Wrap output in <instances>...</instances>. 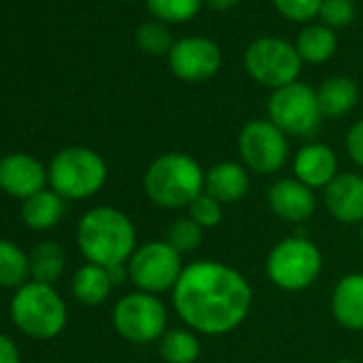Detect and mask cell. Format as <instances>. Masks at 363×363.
Masks as SVG:
<instances>
[{"label":"cell","mask_w":363,"mask_h":363,"mask_svg":"<svg viewBox=\"0 0 363 363\" xmlns=\"http://www.w3.org/2000/svg\"><path fill=\"white\" fill-rule=\"evenodd\" d=\"M171 295L179 320L203 335L235 331L252 308L250 282L242 272L220 261L186 265Z\"/></svg>","instance_id":"cell-1"},{"label":"cell","mask_w":363,"mask_h":363,"mask_svg":"<svg viewBox=\"0 0 363 363\" xmlns=\"http://www.w3.org/2000/svg\"><path fill=\"white\" fill-rule=\"evenodd\" d=\"M77 244L88 263L101 267L126 265L137 250V231L124 212L101 206L82 216Z\"/></svg>","instance_id":"cell-2"},{"label":"cell","mask_w":363,"mask_h":363,"mask_svg":"<svg viewBox=\"0 0 363 363\" xmlns=\"http://www.w3.org/2000/svg\"><path fill=\"white\" fill-rule=\"evenodd\" d=\"M143 189L147 199L162 210L189 208L206 193V171L191 154L167 152L150 162Z\"/></svg>","instance_id":"cell-3"},{"label":"cell","mask_w":363,"mask_h":363,"mask_svg":"<svg viewBox=\"0 0 363 363\" xmlns=\"http://www.w3.org/2000/svg\"><path fill=\"white\" fill-rule=\"evenodd\" d=\"M13 323L30 337H56L67 325V306L52 284L28 282L11 299Z\"/></svg>","instance_id":"cell-4"},{"label":"cell","mask_w":363,"mask_h":363,"mask_svg":"<svg viewBox=\"0 0 363 363\" xmlns=\"http://www.w3.org/2000/svg\"><path fill=\"white\" fill-rule=\"evenodd\" d=\"M52 189L62 199L94 197L107 182V164L103 156L90 147H67L52 158Z\"/></svg>","instance_id":"cell-5"},{"label":"cell","mask_w":363,"mask_h":363,"mask_svg":"<svg viewBox=\"0 0 363 363\" xmlns=\"http://www.w3.org/2000/svg\"><path fill=\"white\" fill-rule=\"evenodd\" d=\"M323 269V255L310 238L291 235L278 242L265 261L272 284L282 291H303L314 284Z\"/></svg>","instance_id":"cell-6"},{"label":"cell","mask_w":363,"mask_h":363,"mask_svg":"<svg viewBox=\"0 0 363 363\" xmlns=\"http://www.w3.org/2000/svg\"><path fill=\"white\" fill-rule=\"evenodd\" d=\"M244 65L248 75L259 86L272 90L299 82V73L303 67L295 43L280 37L255 39L244 54Z\"/></svg>","instance_id":"cell-7"},{"label":"cell","mask_w":363,"mask_h":363,"mask_svg":"<svg viewBox=\"0 0 363 363\" xmlns=\"http://www.w3.org/2000/svg\"><path fill=\"white\" fill-rule=\"evenodd\" d=\"M267 120H272L284 135H316L323 122L316 90H312L303 82H295L284 88L272 90V96L267 101Z\"/></svg>","instance_id":"cell-8"},{"label":"cell","mask_w":363,"mask_h":363,"mask_svg":"<svg viewBox=\"0 0 363 363\" xmlns=\"http://www.w3.org/2000/svg\"><path fill=\"white\" fill-rule=\"evenodd\" d=\"M128 280L141 291L150 295L173 291L177 284L184 265L182 255L175 252L164 240L162 242H145L141 244L126 263Z\"/></svg>","instance_id":"cell-9"},{"label":"cell","mask_w":363,"mask_h":363,"mask_svg":"<svg viewBox=\"0 0 363 363\" xmlns=\"http://www.w3.org/2000/svg\"><path fill=\"white\" fill-rule=\"evenodd\" d=\"M116 331L133 344H150L164 335L167 331V308L150 293H128L113 308Z\"/></svg>","instance_id":"cell-10"},{"label":"cell","mask_w":363,"mask_h":363,"mask_svg":"<svg viewBox=\"0 0 363 363\" xmlns=\"http://www.w3.org/2000/svg\"><path fill=\"white\" fill-rule=\"evenodd\" d=\"M238 150L246 169L272 175L280 171L289 156V135H284L272 120H250L238 137Z\"/></svg>","instance_id":"cell-11"},{"label":"cell","mask_w":363,"mask_h":363,"mask_svg":"<svg viewBox=\"0 0 363 363\" xmlns=\"http://www.w3.org/2000/svg\"><path fill=\"white\" fill-rule=\"evenodd\" d=\"M171 73L189 84L212 79L223 67V52L216 41L208 37H182L173 43L167 56Z\"/></svg>","instance_id":"cell-12"},{"label":"cell","mask_w":363,"mask_h":363,"mask_svg":"<svg viewBox=\"0 0 363 363\" xmlns=\"http://www.w3.org/2000/svg\"><path fill=\"white\" fill-rule=\"evenodd\" d=\"M50 173L45 167L28 154H9L0 160V189L18 199H30L33 195L45 191Z\"/></svg>","instance_id":"cell-13"},{"label":"cell","mask_w":363,"mask_h":363,"mask_svg":"<svg viewBox=\"0 0 363 363\" xmlns=\"http://www.w3.org/2000/svg\"><path fill=\"white\" fill-rule=\"evenodd\" d=\"M267 203L278 218L293 225L306 223L316 210L314 191L295 177H282L274 182L267 191Z\"/></svg>","instance_id":"cell-14"},{"label":"cell","mask_w":363,"mask_h":363,"mask_svg":"<svg viewBox=\"0 0 363 363\" xmlns=\"http://www.w3.org/2000/svg\"><path fill=\"white\" fill-rule=\"evenodd\" d=\"M293 173H295V179H299L308 189L325 191L340 173L337 156L327 143L310 141L297 150L293 158Z\"/></svg>","instance_id":"cell-15"},{"label":"cell","mask_w":363,"mask_h":363,"mask_svg":"<svg viewBox=\"0 0 363 363\" xmlns=\"http://www.w3.org/2000/svg\"><path fill=\"white\" fill-rule=\"evenodd\" d=\"M323 201L335 220L344 225L363 223V175L337 173L325 189Z\"/></svg>","instance_id":"cell-16"},{"label":"cell","mask_w":363,"mask_h":363,"mask_svg":"<svg viewBox=\"0 0 363 363\" xmlns=\"http://www.w3.org/2000/svg\"><path fill=\"white\" fill-rule=\"evenodd\" d=\"M331 312L348 331H363V274H348L337 280L331 293Z\"/></svg>","instance_id":"cell-17"},{"label":"cell","mask_w":363,"mask_h":363,"mask_svg":"<svg viewBox=\"0 0 363 363\" xmlns=\"http://www.w3.org/2000/svg\"><path fill=\"white\" fill-rule=\"evenodd\" d=\"M250 175L242 162L225 160L206 173V193L225 203H235L248 195Z\"/></svg>","instance_id":"cell-18"},{"label":"cell","mask_w":363,"mask_h":363,"mask_svg":"<svg viewBox=\"0 0 363 363\" xmlns=\"http://www.w3.org/2000/svg\"><path fill=\"white\" fill-rule=\"evenodd\" d=\"M316 99L323 118H342L357 107L359 86L346 75H333L318 86Z\"/></svg>","instance_id":"cell-19"},{"label":"cell","mask_w":363,"mask_h":363,"mask_svg":"<svg viewBox=\"0 0 363 363\" xmlns=\"http://www.w3.org/2000/svg\"><path fill=\"white\" fill-rule=\"evenodd\" d=\"M295 50L301 58V62L308 65H323L327 62L335 50H337V37L335 30L318 24H306L297 39H295Z\"/></svg>","instance_id":"cell-20"},{"label":"cell","mask_w":363,"mask_h":363,"mask_svg":"<svg viewBox=\"0 0 363 363\" xmlns=\"http://www.w3.org/2000/svg\"><path fill=\"white\" fill-rule=\"evenodd\" d=\"M65 199L56 191H41L24 201L22 206V220L35 231L52 229L65 216Z\"/></svg>","instance_id":"cell-21"},{"label":"cell","mask_w":363,"mask_h":363,"mask_svg":"<svg viewBox=\"0 0 363 363\" xmlns=\"http://www.w3.org/2000/svg\"><path fill=\"white\" fill-rule=\"evenodd\" d=\"M111 289H113V284L107 274V267L88 263V265L79 267L73 276V295H75V299H79L86 306L103 303L109 297Z\"/></svg>","instance_id":"cell-22"},{"label":"cell","mask_w":363,"mask_h":363,"mask_svg":"<svg viewBox=\"0 0 363 363\" xmlns=\"http://www.w3.org/2000/svg\"><path fill=\"white\" fill-rule=\"evenodd\" d=\"M158 350L164 363H197L201 344L193 329L173 327L158 340Z\"/></svg>","instance_id":"cell-23"},{"label":"cell","mask_w":363,"mask_h":363,"mask_svg":"<svg viewBox=\"0 0 363 363\" xmlns=\"http://www.w3.org/2000/svg\"><path fill=\"white\" fill-rule=\"evenodd\" d=\"M30 276L35 282L52 284L65 269V252L56 242H41L30 252Z\"/></svg>","instance_id":"cell-24"},{"label":"cell","mask_w":363,"mask_h":363,"mask_svg":"<svg viewBox=\"0 0 363 363\" xmlns=\"http://www.w3.org/2000/svg\"><path fill=\"white\" fill-rule=\"evenodd\" d=\"M28 274L30 259L26 252L9 240H0V286H24Z\"/></svg>","instance_id":"cell-25"},{"label":"cell","mask_w":363,"mask_h":363,"mask_svg":"<svg viewBox=\"0 0 363 363\" xmlns=\"http://www.w3.org/2000/svg\"><path fill=\"white\" fill-rule=\"evenodd\" d=\"M147 11L162 24H184L199 16L206 0H145Z\"/></svg>","instance_id":"cell-26"},{"label":"cell","mask_w":363,"mask_h":363,"mask_svg":"<svg viewBox=\"0 0 363 363\" xmlns=\"http://www.w3.org/2000/svg\"><path fill=\"white\" fill-rule=\"evenodd\" d=\"M164 242L179 255L195 252L203 242V229L191 218V216H179L175 218L164 233Z\"/></svg>","instance_id":"cell-27"},{"label":"cell","mask_w":363,"mask_h":363,"mask_svg":"<svg viewBox=\"0 0 363 363\" xmlns=\"http://www.w3.org/2000/svg\"><path fill=\"white\" fill-rule=\"evenodd\" d=\"M135 41H137L139 50L145 52L147 56H169V52L175 43L169 26L158 20L141 24L135 33Z\"/></svg>","instance_id":"cell-28"},{"label":"cell","mask_w":363,"mask_h":363,"mask_svg":"<svg viewBox=\"0 0 363 363\" xmlns=\"http://www.w3.org/2000/svg\"><path fill=\"white\" fill-rule=\"evenodd\" d=\"M189 216L206 231V229H216L223 218H225V206L214 199L212 195L203 193L199 195L191 206H189Z\"/></svg>","instance_id":"cell-29"},{"label":"cell","mask_w":363,"mask_h":363,"mask_svg":"<svg viewBox=\"0 0 363 363\" xmlns=\"http://www.w3.org/2000/svg\"><path fill=\"white\" fill-rule=\"evenodd\" d=\"M357 9L352 0H323L320 11H318V20L323 26L337 30V28H346L354 22Z\"/></svg>","instance_id":"cell-30"},{"label":"cell","mask_w":363,"mask_h":363,"mask_svg":"<svg viewBox=\"0 0 363 363\" xmlns=\"http://www.w3.org/2000/svg\"><path fill=\"white\" fill-rule=\"evenodd\" d=\"M272 5L284 20L310 24L314 18H318L323 0H272Z\"/></svg>","instance_id":"cell-31"},{"label":"cell","mask_w":363,"mask_h":363,"mask_svg":"<svg viewBox=\"0 0 363 363\" xmlns=\"http://www.w3.org/2000/svg\"><path fill=\"white\" fill-rule=\"evenodd\" d=\"M346 152L354 164L363 169V120L354 122L346 135Z\"/></svg>","instance_id":"cell-32"},{"label":"cell","mask_w":363,"mask_h":363,"mask_svg":"<svg viewBox=\"0 0 363 363\" xmlns=\"http://www.w3.org/2000/svg\"><path fill=\"white\" fill-rule=\"evenodd\" d=\"M0 363H20V350L5 333H0Z\"/></svg>","instance_id":"cell-33"},{"label":"cell","mask_w":363,"mask_h":363,"mask_svg":"<svg viewBox=\"0 0 363 363\" xmlns=\"http://www.w3.org/2000/svg\"><path fill=\"white\" fill-rule=\"evenodd\" d=\"M107 274H109V278H111V284H113V286L122 284V282L128 278V269H126V265H113V267H107Z\"/></svg>","instance_id":"cell-34"},{"label":"cell","mask_w":363,"mask_h":363,"mask_svg":"<svg viewBox=\"0 0 363 363\" xmlns=\"http://www.w3.org/2000/svg\"><path fill=\"white\" fill-rule=\"evenodd\" d=\"M240 3V0H206V5L210 7V9H214V11H229V9H233L235 5Z\"/></svg>","instance_id":"cell-35"},{"label":"cell","mask_w":363,"mask_h":363,"mask_svg":"<svg viewBox=\"0 0 363 363\" xmlns=\"http://www.w3.org/2000/svg\"><path fill=\"white\" fill-rule=\"evenodd\" d=\"M337 363H352V361H348V359H344V361H337Z\"/></svg>","instance_id":"cell-36"},{"label":"cell","mask_w":363,"mask_h":363,"mask_svg":"<svg viewBox=\"0 0 363 363\" xmlns=\"http://www.w3.org/2000/svg\"><path fill=\"white\" fill-rule=\"evenodd\" d=\"M361 242H363V223H361Z\"/></svg>","instance_id":"cell-37"},{"label":"cell","mask_w":363,"mask_h":363,"mask_svg":"<svg viewBox=\"0 0 363 363\" xmlns=\"http://www.w3.org/2000/svg\"><path fill=\"white\" fill-rule=\"evenodd\" d=\"M126 3H133V0H126Z\"/></svg>","instance_id":"cell-38"}]
</instances>
